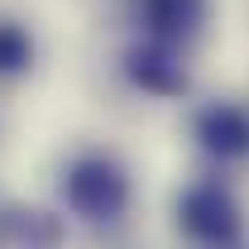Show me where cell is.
I'll return each instance as SVG.
<instances>
[{
    "label": "cell",
    "instance_id": "cell-1",
    "mask_svg": "<svg viewBox=\"0 0 249 249\" xmlns=\"http://www.w3.org/2000/svg\"><path fill=\"white\" fill-rule=\"evenodd\" d=\"M62 196H67V206L77 216H87V220H115L124 211V201H129V178L110 158H82V163L67 168Z\"/></svg>",
    "mask_w": 249,
    "mask_h": 249
},
{
    "label": "cell",
    "instance_id": "cell-2",
    "mask_svg": "<svg viewBox=\"0 0 249 249\" xmlns=\"http://www.w3.org/2000/svg\"><path fill=\"white\" fill-rule=\"evenodd\" d=\"M182 225H187V235H196L201 245H235V235H240V206L230 201V192H220V187L211 182H201V187H192L182 196Z\"/></svg>",
    "mask_w": 249,
    "mask_h": 249
},
{
    "label": "cell",
    "instance_id": "cell-3",
    "mask_svg": "<svg viewBox=\"0 0 249 249\" xmlns=\"http://www.w3.org/2000/svg\"><path fill=\"white\" fill-rule=\"evenodd\" d=\"M196 134L220 158L249 154V110H240V106H211L201 115V124H196Z\"/></svg>",
    "mask_w": 249,
    "mask_h": 249
},
{
    "label": "cell",
    "instance_id": "cell-4",
    "mask_svg": "<svg viewBox=\"0 0 249 249\" xmlns=\"http://www.w3.org/2000/svg\"><path fill=\"white\" fill-rule=\"evenodd\" d=\"M139 10L158 38H187L206 19V0H139Z\"/></svg>",
    "mask_w": 249,
    "mask_h": 249
},
{
    "label": "cell",
    "instance_id": "cell-5",
    "mask_svg": "<svg viewBox=\"0 0 249 249\" xmlns=\"http://www.w3.org/2000/svg\"><path fill=\"white\" fill-rule=\"evenodd\" d=\"M29 62V38L19 24H0V72H19Z\"/></svg>",
    "mask_w": 249,
    "mask_h": 249
}]
</instances>
